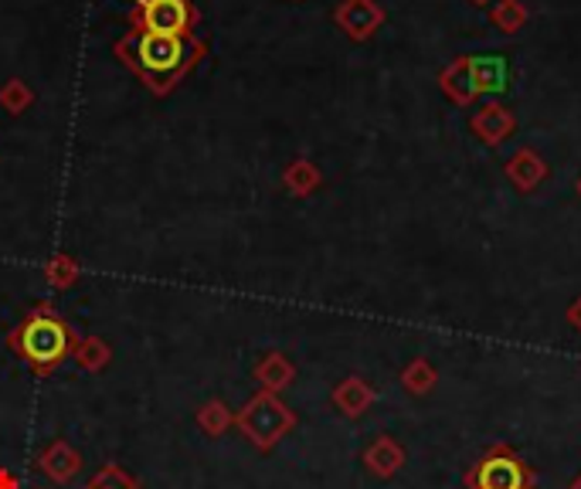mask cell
<instances>
[{
	"instance_id": "ba28073f",
	"label": "cell",
	"mask_w": 581,
	"mask_h": 489,
	"mask_svg": "<svg viewBox=\"0 0 581 489\" xmlns=\"http://www.w3.org/2000/svg\"><path fill=\"white\" fill-rule=\"evenodd\" d=\"M469 130L479 143H487V146H500L503 140H511L514 130H517V116L503 106V102H487V106H479L473 123H469Z\"/></svg>"
},
{
	"instance_id": "3957f363",
	"label": "cell",
	"mask_w": 581,
	"mask_h": 489,
	"mask_svg": "<svg viewBox=\"0 0 581 489\" xmlns=\"http://www.w3.org/2000/svg\"><path fill=\"white\" fill-rule=\"evenodd\" d=\"M235 428L251 442V449L272 452L296 428V415L280 395L259 391L235 411Z\"/></svg>"
},
{
	"instance_id": "484cf974",
	"label": "cell",
	"mask_w": 581,
	"mask_h": 489,
	"mask_svg": "<svg viewBox=\"0 0 581 489\" xmlns=\"http://www.w3.org/2000/svg\"><path fill=\"white\" fill-rule=\"evenodd\" d=\"M473 4H476V8H479V4H490V0H473Z\"/></svg>"
},
{
	"instance_id": "ac0fdd59",
	"label": "cell",
	"mask_w": 581,
	"mask_h": 489,
	"mask_svg": "<svg viewBox=\"0 0 581 489\" xmlns=\"http://www.w3.org/2000/svg\"><path fill=\"white\" fill-rule=\"evenodd\" d=\"M473 65H476V79L483 95H496L507 89V62L500 55H473Z\"/></svg>"
},
{
	"instance_id": "30bf717a",
	"label": "cell",
	"mask_w": 581,
	"mask_h": 489,
	"mask_svg": "<svg viewBox=\"0 0 581 489\" xmlns=\"http://www.w3.org/2000/svg\"><path fill=\"white\" fill-rule=\"evenodd\" d=\"M503 173H507V180L520 194H530L547 180V164H544V157L538 150L520 146L514 157L507 160V167H503Z\"/></svg>"
},
{
	"instance_id": "4fadbf2b",
	"label": "cell",
	"mask_w": 581,
	"mask_h": 489,
	"mask_svg": "<svg viewBox=\"0 0 581 489\" xmlns=\"http://www.w3.org/2000/svg\"><path fill=\"white\" fill-rule=\"evenodd\" d=\"M334 408L340 411L344 419H361L364 411L374 404V388L364 381V377H358V374H350V377H344L337 388H334Z\"/></svg>"
},
{
	"instance_id": "7c38bea8",
	"label": "cell",
	"mask_w": 581,
	"mask_h": 489,
	"mask_svg": "<svg viewBox=\"0 0 581 489\" xmlns=\"http://www.w3.org/2000/svg\"><path fill=\"white\" fill-rule=\"evenodd\" d=\"M401 466H405V449H401L391 435H377L364 449V469L377 479H391Z\"/></svg>"
},
{
	"instance_id": "8992f818",
	"label": "cell",
	"mask_w": 581,
	"mask_h": 489,
	"mask_svg": "<svg viewBox=\"0 0 581 489\" xmlns=\"http://www.w3.org/2000/svg\"><path fill=\"white\" fill-rule=\"evenodd\" d=\"M385 8L377 0H340L334 21L350 41H371L385 24Z\"/></svg>"
},
{
	"instance_id": "7a4b0ae2",
	"label": "cell",
	"mask_w": 581,
	"mask_h": 489,
	"mask_svg": "<svg viewBox=\"0 0 581 489\" xmlns=\"http://www.w3.org/2000/svg\"><path fill=\"white\" fill-rule=\"evenodd\" d=\"M79 340L82 337L75 333V326L55 313L52 303H38L35 310L8 333L11 353L24 360L35 377H52L55 371H62V364L72 360L75 347H79Z\"/></svg>"
},
{
	"instance_id": "44dd1931",
	"label": "cell",
	"mask_w": 581,
	"mask_h": 489,
	"mask_svg": "<svg viewBox=\"0 0 581 489\" xmlns=\"http://www.w3.org/2000/svg\"><path fill=\"white\" fill-rule=\"evenodd\" d=\"M35 106V89L24 79H8L0 86V110H8L11 116H21Z\"/></svg>"
},
{
	"instance_id": "277c9868",
	"label": "cell",
	"mask_w": 581,
	"mask_h": 489,
	"mask_svg": "<svg viewBox=\"0 0 581 489\" xmlns=\"http://www.w3.org/2000/svg\"><path fill=\"white\" fill-rule=\"evenodd\" d=\"M469 489H534L527 462L511 446H493L487 455L476 459V466L466 473Z\"/></svg>"
},
{
	"instance_id": "e0dca14e",
	"label": "cell",
	"mask_w": 581,
	"mask_h": 489,
	"mask_svg": "<svg viewBox=\"0 0 581 489\" xmlns=\"http://www.w3.org/2000/svg\"><path fill=\"white\" fill-rule=\"evenodd\" d=\"M401 388H405L409 395L422 398L436 388V381H439V371L432 368V360H425V357H415L405 364V371H401Z\"/></svg>"
},
{
	"instance_id": "d6986e66",
	"label": "cell",
	"mask_w": 581,
	"mask_h": 489,
	"mask_svg": "<svg viewBox=\"0 0 581 489\" xmlns=\"http://www.w3.org/2000/svg\"><path fill=\"white\" fill-rule=\"evenodd\" d=\"M44 279L52 289H72L75 282L82 279V266L75 262L68 252H55L52 259L44 262Z\"/></svg>"
},
{
	"instance_id": "52a82bcc",
	"label": "cell",
	"mask_w": 581,
	"mask_h": 489,
	"mask_svg": "<svg viewBox=\"0 0 581 489\" xmlns=\"http://www.w3.org/2000/svg\"><path fill=\"white\" fill-rule=\"evenodd\" d=\"M439 89L442 95L452 102V106H476V99L483 95L479 89V79H476V65H473V55H463L456 62H449L442 72H439Z\"/></svg>"
},
{
	"instance_id": "83f0119b",
	"label": "cell",
	"mask_w": 581,
	"mask_h": 489,
	"mask_svg": "<svg viewBox=\"0 0 581 489\" xmlns=\"http://www.w3.org/2000/svg\"><path fill=\"white\" fill-rule=\"evenodd\" d=\"M133 4H140V0H133Z\"/></svg>"
},
{
	"instance_id": "2e32d148",
	"label": "cell",
	"mask_w": 581,
	"mask_h": 489,
	"mask_svg": "<svg viewBox=\"0 0 581 489\" xmlns=\"http://www.w3.org/2000/svg\"><path fill=\"white\" fill-rule=\"evenodd\" d=\"M72 360L86 374H103L109 368V360H113V347L103 337H82L79 347H75V353H72Z\"/></svg>"
},
{
	"instance_id": "cb8c5ba5",
	"label": "cell",
	"mask_w": 581,
	"mask_h": 489,
	"mask_svg": "<svg viewBox=\"0 0 581 489\" xmlns=\"http://www.w3.org/2000/svg\"><path fill=\"white\" fill-rule=\"evenodd\" d=\"M0 489H21V482L11 469H0Z\"/></svg>"
},
{
	"instance_id": "9a60e30c",
	"label": "cell",
	"mask_w": 581,
	"mask_h": 489,
	"mask_svg": "<svg viewBox=\"0 0 581 489\" xmlns=\"http://www.w3.org/2000/svg\"><path fill=\"white\" fill-rule=\"evenodd\" d=\"M197 428L208 435V439H218V435H224L229 428H235V411L224 404L221 398H211L197 408V415H194Z\"/></svg>"
},
{
	"instance_id": "5bb4252c",
	"label": "cell",
	"mask_w": 581,
	"mask_h": 489,
	"mask_svg": "<svg viewBox=\"0 0 581 489\" xmlns=\"http://www.w3.org/2000/svg\"><path fill=\"white\" fill-rule=\"evenodd\" d=\"M320 184H323V173H320V167H317L313 160H307V157L289 160L286 170H283V188H286L293 197H310Z\"/></svg>"
},
{
	"instance_id": "6da1fadb",
	"label": "cell",
	"mask_w": 581,
	"mask_h": 489,
	"mask_svg": "<svg viewBox=\"0 0 581 489\" xmlns=\"http://www.w3.org/2000/svg\"><path fill=\"white\" fill-rule=\"evenodd\" d=\"M205 51L208 44L197 35L167 38V35H146L130 28L116 41V59L154 95H167L181 86L194 72V65L205 59Z\"/></svg>"
},
{
	"instance_id": "7402d4cb",
	"label": "cell",
	"mask_w": 581,
	"mask_h": 489,
	"mask_svg": "<svg viewBox=\"0 0 581 489\" xmlns=\"http://www.w3.org/2000/svg\"><path fill=\"white\" fill-rule=\"evenodd\" d=\"M86 489H143L140 479H133L130 473H126L122 466H116V462H109V466L99 469Z\"/></svg>"
},
{
	"instance_id": "ffe728a7",
	"label": "cell",
	"mask_w": 581,
	"mask_h": 489,
	"mask_svg": "<svg viewBox=\"0 0 581 489\" xmlns=\"http://www.w3.org/2000/svg\"><path fill=\"white\" fill-rule=\"evenodd\" d=\"M527 8L520 4V0H496L493 4V11H490V21H493V28L500 31V35H507V38H514V35H520V28L527 24Z\"/></svg>"
},
{
	"instance_id": "9c48e42d",
	"label": "cell",
	"mask_w": 581,
	"mask_h": 489,
	"mask_svg": "<svg viewBox=\"0 0 581 489\" xmlns=\"http://www.w3.org/2000/svg\"><path fill=\"white\" fill-rule=\"evenodd\" d=\"M35 466H38L41 476H48L55 486H65V482H72L75 476H79L82 455H79V449L68 446L65 439H55V442H48V446L38 452Z\"/></svg>"
},
{
	"instance_id": "8fae6325",
	"label": "cell",
	"mask_w": 581,
	"mask_h": 489,
	"mask_svg": "<svg viewBox=\"0 0 581 489\" xmlns=\"http://www.w3.org/2000/svg\"><path fill=\"white\" fill-rule=\"evenodd\" d=\"M256 381H259V391H269V395H283L289 384L296 381V368H293V360L280 350H269L259 357V364H256Z\"/></svg>"
},
{
	"instance_id": "d4e9b609",
	"label": "cell",
	"mask_w": 581,
	"mask_h": 489,
	"mask_svg": "<svg viewBox=\"0 0 581 489\" xmlns=\"http://www.w3.org/2000/svg\"><path fill=\"white\" fill-rule=\"evenodd\" d=\"M568 489H581V476H578V479H574V482H571Z\"/></svg>"
},
{
	"instance_id": "603a6c76",
	"label": "cell",
	"mask_w": 581,
	"mask_h": 489,
	"mask_svg": "<svg viewBox=\"0 0 581 489\" xmlns=\"http://www.w3.org/2000/svg\"><path fill=\"white\" fill-rule=\"evenodd\" d=\"M565 320H568V326H574V330L581 333V296H578V299H571V306L565 310Z\"/></svg>"
},
{
	"instance_id": "5b68a950",
	"label": "cell",
	"mask_w": 581,
	"mask_h": 489,
	"mask_svg": "<svg viewBox=\"0 0 581 489\" xmlns=\"http://www.w3.org/2000/svg\"><path fill=\"white\" fill-rule=\"evenodd\" d=\"M197 17L201 14L191 0H140L130 24H133V31H146V35L188 38L194 35Z\"/></svg>"
},
{
	"instance_id": "4316f807",
	"label": "cell",
	"mask_w": 581,
	"mask_h": 489,
	"mask_svg": "<svg viewBox=\"0 0 581 489\" xmlns=\"http://www.w3.org/2000/svg\"><path fill=\"white\" fill-rule=\"evenodd\" d=\"M578 197H581V177H578Z\"/></svg>"
}]
</instances>
